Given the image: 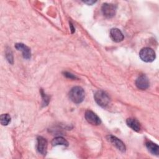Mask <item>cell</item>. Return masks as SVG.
<instances>
[{"label": "cell", "instance_id": "cell-1", "mask_svg": "<svg viewBox=\"0 0 159 159\" xmlns=\"http://www.w3.org/2000/svg\"><path fill=\"white\" fill-rule=\"evenodd\" d=\"M85 94L83 89L80 86H75L69 92V98L71 101L76 104H80L84 100Z\"/></svg>", "mask_w": 159, "mask_h": 159}, {"label": "cell", "instance_id": "cell-2", "mask_svg": "<svg viewBox=\"0 0 159 159\" xmlns=\"http://www.w3.org/2000/svg\"><path fill=\"white\" fill-rule=\"evenodd\" d=\"M94 98L96 103L102 107H106L110 102L109 96L106 92L102 90L98 91L94 94Z\"/></svg>", "mask_w": 159, "mask_h": 159}, {"label": "cell", "instance_id": "cell-3", "mask_svg": "<svg viewBox=\"0 0 159 159\" xmlns=\"http://www.w3.org/2000/svg\"><path fill=\"white\" fill-rule=\"evenodd\" d=\"M140 58L145 62H152L155 59V53L154 50L149 47H145L141 49L139 53Z\"/></svg>", "mask_w": 159, "mask_h": 159}, {"label": "cell", "instance_id": "cell-4", "mask_svg": "<svg viewBox=\"0 0 159 159\" xmlns=\"http://www.w3.org/2000/svg\"><path fill=\"white\" fill-rule=\"evenodd\" d=\"M102 12L107 18H111L114 16L116 12V6L112 4L104 3L102 4Z\"/></svg>", "mask_w": 159, "mask_h": 159}, {"label": "cell", "instance_id": "cell-5", "mask_svg": "<svg viewBox=\"0 0 159 159\" xmlns=\"http://www.w3.org/2000/svg\"><path fill=\"white\" fill-rule=\"evenodd\" d=\"M84 116L88 122L93 125H98L101 122L100 118L91 111H86Z\"/></svg>", "mask_w": 159, "mask_h": 159}, {"label": "cell", "instance_id": "cell-6", "mask_svg": "<svg viewBox=\"0 0 159 159\" xmlns=\"http://www.w3.org/2000/svg\"><path fill=\"white\" fill-rule=\"evenodd\" d=\"M107 139L113 145H114L118 150L121 151L122 152H125V146L124 143L118 138H117L115 136H113L112 135H109L107 137Z\"/></svg>", "mask_w": 159, "mask_h": 159}, {"label": "cell", "instance_id": "cell-7", "mask_svg": "<svg viewBox=\"0 0 159 159\" xmlns=\"http://www.w3.org/2000/svg\"><path fill=\"white\" fill-rule=\"evenodd\" d=\"M135 85L140 89H146L149 86V81L148 78L144 75L139 76L135 81Z\"/></svg>", "mask_w": 159, "mask_h": 159}, {"label": "cell", "instance_id": "cell-8", "mask_svg": "<svg viewBox=\"0 0 159 159\" xmlns=\"http://www.w3.org/2000/svg\"><path fill=\"white\" fill-rule=\"evenodd\" d=\"M37 150L40 153L45 155L47 150V141L43 137H37Z\"/></svg>", "mask_w": 159, "mask_h": 159}, {"label": "cell", "instance_id": "cell-9", "mask_svg": "<svg viewBox=\"0 0 159 159\" xmlns=\"http://www.w3.org/2000/svg\"><path fill=\"white\" fill-rule=\"evenodd\" d=\"M15 47L18 50H20L22 53V56L25 59H29L31 57V52L30 49L29 47L26 46L24 43H16Z\"/></svg>", "mask_w": 159, "mask_h": 159}, {"label": "cell", "instance_id": "cell-10", "mask_svg": "<svg viewBox=\"0 0 159 159\" xmlns=\"http://www.w3.org/2000/svg\"><path fill=\"white\" fill-rule=\"evenodd\" d=\"M110 36L112 40L116 42H120L124 39L123 34L117 28H113L110 30Z\"/></svg>", "mask_w": 159, "mask_h": 159}, {"label": "cell", "instance_id": "cell-11", "mask_svg": "<svg viewBox=\"0 0 159 159\" xmlns=\"http://www.w3.org/2000/svg\"><path fill=\"white\" fill-rule=\"evenodd\" d=\"M127 125L135 132H139L141 129L139 122L134 118H128L126 120Z\"/></svg>", "mask_w": 159, "mask_h": 159}, {"label": "cell", "instance_id": "cell-12", "mask_svg": "<svg viewBox=\"0 0 159 159\" xmlns=\"http://www.w3.org/2000/svg\"><path fill=\"white\" fill-rule=\"evenodd\" d=\"M146 147L148 149V150L153 155H158L159 153V147L158 145L156 143L151 142V141H148L145 143Z\"/></svg>", "mask_w": 159, "mask_h": 159}, {"label": "cell", "instance_id": "cell-13", "mask_svg": "<svg viewBox=\"0 0 159 159\" xmlns=\"http://www.w3.org/2000/svg\"><path fill=\"white\" fill-rule=\"evenodd\" d=\"M52 144L53 146H57V145L68 146V142L64 138L61 137H57L53 139V140L52 141Z\"/></svg>", "mask_w": 159, "mask_h": 159}, {"label": "cell", "instance_id": "cell-14", "mask_svg": "<svg viewBox=\"0 0 159 159\" xmlns=\"http://www.w3.org/2000/svg\"><path fill=\"white\" fill-rule=\"evenodd\" d=\"M0 120L2 125H7L11 121V117L8 114H3L0 117Z\"/></svg>", "mask_w": 159, "mask_h": 159}, {"label": "cell", "instance_id": "cell-15", "mask_svg": "<svg viewBox=\"0 0 159 159\" xmlns=\"http://www.w3.org/2000/svg\"><path fill=\"white\" fill-rule=\"evenodd\" d=\"M6 58L7 59V61L10 63H13V57H12V52L11 51V49H9L6 51Z\"/></svg>", "mask_w": 159, "mask_h": 159}, {"label": "cell", "instance_id": "cell-16", "mask_svg": "<svg viewBox=\"0 0 159 159\" xmlns=\"http://www.w3.org/2000/svg\"><path fill=\"white\" fill-rule=\"evenodd\" d=\"M64 76H65L66 77H67L68 78H70V79H75V78H76V77L75 75H73V74H71V73H70L69 72H65L64 73Z\"/></svg>", "mask_w": 159, "mask_h": 159}, {"label": "cell", "instance_id": "cell-17", "mask_svg": "<svg viewBox=\"0 0 159 159\" xmlns=\"http://www.w3.org/2000/svg\"><path fill=\"white\" fill-rule=\"evenodd\" d=\"M84 3H86V4H89V5H92L93 4L95 3V2H96V1H84Z\"/></svg>", "mask_w": 159, "mask_h": 159}, {"label": "cell", "instance_id": "cell-18", "mask_svg": "<svg viewBox=\"0 0 159 159\" xmlns=\"http://www.w3.org/2000/svg\"><path fill=\"white\" fill-rule=\"evenodd\" d=\"M70 27H71V32H72V33H73V32L75 31V29L73 28V25L71 24V23L70 22Z\"/></svg>", "mask_w": 159, "mask_h": 159}]
</instances>
